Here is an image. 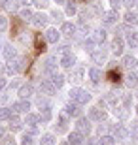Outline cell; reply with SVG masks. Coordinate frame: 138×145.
I'll return each instance as SVG.
<instances>
[{"mask_svg":"<svg viewBox=\"0 0 138 145\" xmlns=\"http://www.w3.org/2000/svg\"><path fill=\"white\" fill-rule=\"evenodd\" d=\"M68 96H70L72 102L80 104V106H85V104L91 102V98H93V96H91V92L85 91V89H81V87H74V89H70Z\"/></svg>","mask_w":138,"mask_h":145,"instance_id":"6da1fadb","label":"cell"},{"mask_svg":"<svg viewBox=\"0 0 138 145\" xmlns=\"http://www.w3.org/2000/svg\"><path fill=\"white\" fill-rule=\"evenodd\" d=\"M30 102H28L27 98H21V100H17V102L11 104V111L13 113H28L30 111Z\"/></svg>","mask_w":138,"mask_h":145,"instance_id":"7a4b0ae2","label":"cell"},{"mask_svg":"<svg viewBox=\"0 0 138 145\" xmlns=\"http://www.w3.org/2000/svg\"><path fill=\"white\" fill-rule=\"evenodd\" d=\"M59 64L63 66L64 70H72V68H76V57L72 53H63V57L59 59Z\"/></svg>","mask_w":138,"mask_h":145,"instance_id":"3957f363","label":"cell"},{"mask_svg":"<svg viewBox=\"0 0 138 145\" xmlns=\"http://www.w3.org/2000/svg\"><path fill=\"white\" fill-rule=\"evenodd\" d=\"M76 130H80L81 134H89L91 130H93V126H91V119L89 117H78V121H76Z\"/></svg>","mask_w":138,"mask_h":145,"instance_id":"277c9868","label":"cell"},{"mask_svg":"<svg viewBox=\"0 0 138 145\" xmlns=\"http://www.w3.org/2000/svg\"><path fill=\"white\" fill-rule=\"evenodd\" d=\"M57 66H59V60H57V57H53V55H51V57H46V60H44V72H46V74H53V72H57Z\"/></svg>","mask_w":138,"mask_h":145,"instance_id":"5b68a950","label":"cell"},{"mask_svg":"<svg viewBox=\"0 0 138 145\" xmlns=\"http://www.w3.org/2000/svg\"><path fill=\"white\" fill-rule=\"evenodd\" d=\"M64 113H66L68 117H81V106L70 100V102L64 106Z\"/></svg>","mask_w":138,"mask_h":145,"instance_id":"8992f818","label":"cell"},{"mask_svg":"<svg viewBox=\"0 0 138 145\" xmlns=\"http://www.w3.org/2000/svg\"><path fill=\"white\" fill-rule=\"evenodd\" d=\"M2 55H4V60L13 62V60L17 59V49L13 47L11 43H8V45H4V47H2Z\"/></svg>","mask_w":138,"mask_h":145,"instance_id":"52a82bcc","label":"cell"},{"mask_svg":"<svg viewBox=\"0 0 138 145\" xmlns=\"http://www.w3.org/2000/svg\"><path fill=\"white\" fill-rule=\"evenodd\" d=\"M68 141L70 145H85V134H81L80 130H74V132H70L68 134Z\"/></svg>","mask_w":138,"mask_h":145,"instance_id":"ba28073f","label":"cell"},{"mask_svg":"<svg viewBox=\"0 0 138 145\" xmlns=\"http://www.w3.org/2000/svg\"><path fill=\"white\" fill-rule=\"evenodd\" d=\"M123 47H125V40H123V38H114V40H112V53L114 55H117V57H119V55H123Z\"/></svg>","mask_w":138,"mask_h":145,"instance_id":"9c48e42d","label":"cell"},{"mask_svg":"<svg viewBox=\"0 0 138 145\" xmlns=\"http://www.w3.org/2000/svg\"><path fill=\"white\" fill-rule=\"evenodd\" d=\"M59 30H61V34H64V36H74L76 34V30H78V28H76V25L74 23H70V21H64V23H61V28H59Z\"/></svg>","mask_w":138,"mask_h":145,"instance_id":"30bf717a","label":"cell"},{"mask_svg":"<svg viewBox=\"0 0 138 145\" xmlns=\"http://www.w3.org/2000/svg\"><path fill=\"white\" fill-rule=\"evenodd\" d=\"M40 91H42L44 94H48V96H53L55 91H57V87H55L49 79H44L42 83H40Z\"/></svg>","mask_w":138,"mask_h":145,"instance_id":"8fae6325","label":"cell"},{"mask_svg":"<svg viewBox=\"0 0 138 145\" xmlns=\"http://www.w3.org/2000/svg\"><path fill=\"white\" fill-rule=\"evenodd\" d=\"M102 23L104 25H116L117 19H119V13H117V10H112V11H106V13H102Z\"/></svg>","mask_w":138,"mask_h":145,"instance_id":"7c38bea8","label":"cell"},{"mask_svg":"<svg viewBox=\"0 0 138 145\" xmlns=\"http://www.w3.org/2000/svg\"><path fill=\"white\" fill-rule=\"evenodd\" d=\"M48 21H49V17L46 15V13H34V17H32V25H34L36 28L46 27V25H48Z\"/></svg>","mask_w":138,"mask_h":145,"instance_id":"4fadbf2b","label":"cell"},{"mask_svg":"<svg viewBox=\"0 0 138 145\" xmlns=\"http://www.w3.org/2000/svg\"><path fill=\"white\" fill-rule=\"evenodd\" d=\"M46 40H48L49 43H57L59 40H61V30L59 28H48L46 30Z\"/></svg>","mask_w":138,"mask_h":145,"instance_id":"5bb4252c","label":"cell"},{"mask_svg":"<svg viewBox=\"0 0 138 145\" xmlns=\"http://www.w3.org/2000/svg\"><path fill=\"white\" fill-rule=\"evenodd\" d=\"M106 117V113L100 109V106H93L89 109V119L91 121H102V119Z\"/></svg>","mask_w":138,"mask_h":145,"instance_id":"9a60e30c","label":"cell"},{"mask_svg":"<svg viewBox=\"0 0 138 145\" xmlns=\"http://www.w3.org/2000/svg\"><path fill=\"white\" fill-rule=\"evenodd\" d=\"M57 123H59V128H57V132H64V130L68 128L70 117L66 115V113H59V115H57Z\"/></svg>","mask_w":138,"mask_h":145,"instance_id":"2e32d148","label":"cell"},{"mask_svg":"<svg viewBox=\"0 0 138 145\" xmlns=\"http://www.w3.org/2000/svg\"><path fill=\"white\" fill-rule=\"evenodd\" d=\"M91 60H93L95 64H102V62H106V51H102V49H95V51L91 53Z\"/></svg>","mask_w":138,"mask_h":145,"instance_id":"e0dca14e","label":"cell"},{"mask_svg":"<svg viewBox=\"0 0 138 145\" xmlns=\"http://www.w3.org/2000/svg\"><path fill=\"white\" fill-rule=\"evenodd\" d=\"M114 138H119V140H127L129 138V130L125 128V124H116L114 126Z\"/></svg>","mask_w":138,"mask_h":145,"instance_id":"ac0fdd59","label":"cell"},{"mask_svg":"<svg viewBox=\"0 0 138 145\" xmlns=\"http://www.w3.org/2000/svg\"><path fill=\"white\" fill-rule=\"evenodd\" d=\"M32 92H34V85H32V83H27V85H23L21 89H19V92H17V94H19V98H30L32 96Z\"/></svg>","mask_w":138,"mask_h":145,"instance_id":"d6986e66","label":"cell"},{"mask_svg":"<svg viewBox=\"0 0 138 145\" xmlns=\"http://www.w3.org/2000/svg\"><path fill=\"white\" fill-rule=\"evenodd\" d=\"M49 81H51V83H53V85L57 87V89H61V87L64 85V81H66V77H64L63 74H57V72H53V74L49 75Z\"/></svg>","mask_w":138,"mask_h":145,"instance_id":"ffe728a7","label":"cell"},{"mask_svg":"<svg viewBox=\"0 0 138 145\" xmlns=\"http://www.w3.org/2000/svg\"><path fill=\"white\" fill-rule=\"evenodd\" d=\"M125 43H127L129 47L138 49V32H127V36H125Z\"/></svg>","mask_w":138,"mask_h":145,"instance_id":"44dd1931","label":"cell"},{"mask_svg":"<svg viewBox=\"0 0 138 145\" xmlns=\"http://www.w3.org/2000/svg\"><path fill=\"white\" fill-rule=\"evenodd\" d=\"M93 40H95V43L96 45H100V43H104L106 42V30H104V28H96L95 32H93Z\"/></svg>","mask_w":138,"mask_h":145,"instance_id":"7402d4cb","label":"cell"},{"mask_svg":"<svg viewBox=\"0 0 138 145\" xmlns=\"http://www.w3.org/2000/svg\"><path fill=\"white\" fill-rule=\"evenodd\" d=\"M123 21H125V25H138V13L133 10H129L125 15H123Z\"/></svg>","mask_w":138,"mask_h":145,"instance_id":"603a6c76","label":"cell"},{"mask_svg":"<svg viewBox=\"0 0 138 145\" xmlns=\"http://www.w3.org/2000/svg\"><path fill=\"white\" fill-rule=\"evenodd\" d=\"M40 145H57V140H55L53 134H42L40 136Z\"/></svg>","mask_w":138,"mask_h":145,"instance_id":"cb8c5ba5","label":"cell"},{"mask_svg":"<svg viewBox=\"0 0 138 145\" xmlns=\"http://www.w3.org/2000/svg\"><path fill=\"white\" fill-rule=\"evenodd\" d=\"M25 123H27L30 128H32V126H36V124L40 123V115H36V113H30V111H28V113H27V117H25Z\"/></svg>","mask_w":138,"mask_h":145,"instance_id":"d4e9b609","label":"cell"},{"mask_svg":"<svg viewBox=\"0 0 138 145\" xmlns=\"http://www.w3.org/2000/svg\"><path fill=\"white\" fill-rule=\"evenodd\" d=\"M89 79L93 81V83H98V81L102 79V70L100 68H91L89 70Z\"/></svg>","mask_w":138,"mask_h":145,"instance_id":"484cf974","label":"cell"},{"mask_svg":"<svg viewBox=\"0 0 138 145\" xmlns=\"http://www.w3.org/2000/svg\"><path fill=\"white\" fill-rule=\"evenodd\" d=\"M123 66H125V68H134V66H138L136 57H133V55H125V57H123Z\"/></svg>","mask_w":138,"mask_h":145,"instance_id":"4316f807","label":"cell"},{"mask_svg":"<svg viewBox=\"0 0 138 145\" xmlns=\"http://www.w3.org/2000/svg\"><path fill=\"white\" fill-rule=\"evenodd\" d=\"M21 145H36V136L32 134V132H27V134H23V138H21Z\"/></svg>","mask_w":138,"mask_h":145,"instance_id":"83f0119b","label":"cell"},{"mask_svg":"<svg viewBox=\"0 0 138 145\" xmlns=\"http://www.w3.org/2000/svg\"><path fill=\"white\" fill-rule=\"evenodd\" d=\"M129 115H131V109L127 108H116V117L119 119V121H125V119H129Z\"/></svg>","mask_w":138,"mask_h":145,"instance_id":"f1b7e54d","label":"cell"},{"mask_svg":"<svg viewBox=\"0 0 138 145\" xmlns=\"http://www.w3.org/2000/svg\"><path fill=\"white\" fill-rule=\"evenodd\" d=\"M40 121H42V123L51 121V106H44V109L40 111Z\"/></svg>","mask_w":138,"mask_h":145,"instance_id":"f546056e","label":"cell"},{"mask_svg":"<svg viewBox=\"0 0 138 145\" xmlns=\"http://www.w3.org/2000/svg\"><path fill=\"white\" fill-rule=\"evenodd\" d=\"M98 145H116V138H114V134H104L98 140Z\"/></svg>","mask_w":138,"mask_h":145,"instance_id":"4dcf8cb0","label":"cell"},{"mask_svg":"<svg viewBox=\"0 0 138 145\" xmlns=\"http://www.w3.org/2000/svg\"><path fill=\"white\" fill-rule=\"evenodd\" d=\"M11 115H13L11 108H0V121H10Z\"/></svg>","mask_w":138,"mask_h":145,"instance_id":"1f68e13d","label":"cell"},{"mask_svg":"<svg viewBox=\"0 0 138 145\" xmlns=\"http://www.w3.org/2000/svg\"><path fill=\"white\" fill-rule=\"evenodd\" d=\"M83 68H72V81H81L83 79Z\"/></svg>","mask_w":138,"mask_h":145,"instance_id":"d6a6232c","label":"cell"},{"mask_svg":"<svg viewBox=\"0 0 138 145\" xmlns=\"http://www.w3.org/2000/svg\"><path fill=\"white\" fill-rule=\"evenodd\" d=\"M10 124H11V128H13V130H19V128H21V119L17 117V115H11V117H10Z\"/></svg>","mask_w":138,"mask_h":145,"instance_id":"836d02e7","label":"cell"},{"mask_svg":"<svg viewBox=\"0 0 138 145\" xmlns=\"http://www.w3.org/2000/svg\"><path fill=\"white\" fill-rule=\"evenodd\" d=\"M104 102L110 104V106H117V96L114 94V92H108L106 96H104Z\"/></svg>","mask_w":138,"mask_h":145,"instance_id":"e575fe53","label":"cell"},{"mask_svg":"<svg viewBox=\"0 0 138 145\" xmlns=\"http://www.w3.org/2000/svg\"><path fill=\"white\" fill-rule=\"evenodd\" d=\"M96 43H95V40H93V38H89V40H85V43H83V47H85V51H87V53H93V51H95V47Z\"/></svg>","mask_w":138,"mask_h":145,"instance_id":"d590c367","label":"cell"},{"mask_svg":"<svg viewBox=\"0 0 138 145\" xmlns=\"http://www.w3.org/2000/svg\"><path fill=\"white\" fill-rule=\"evenodd\" d=\"M127 85L129 87H136L138 85V75L136 74H129L127 75Z\"/></svg>","mask_w":138,"mask_h":145,"instance_id":"8d00e7d4","label":"cell"},{"mask_svg":"<svg viewBox=\"0 0 138 145\" xmlns=\"http://www.w3.org/2000/svg\"><path fill=\"white\" fill-rule=\"evenodd\" d=\"M10 27V23H8V17L6 15H0V32H6Z\"/></svg>","mask_w":138,"mask_h":145,"instance_id":"74e56055","label":"cell"},{"mask_svg":"<svg viewBox=\"0 0 138 145\" xmlns=\"http://www.w3.org/2000/svg\"><path fill=\"white\" fill-rule=\"evenodd\" d=\"M121 104H123V108L131 109V104H133V94H125V96H123V100H121Z\"/></svg>","mask_w":138,"mask_h":145,"instance_id":"f35d334b","label":"cell"},{"mask_svg":"<svg viewBox=\"0 0 138 145\" xmlns=\"http://www.w3.org/2000/svg\"><path fill=\"white\" fill-rule=\"evenodd\" d=\"M66 13H68V15H76V13H78V6H76L74 2H68V4H66Z\"/></svg>","mask_w":138,"mask_h":145,"instance_id":"ab89813d","label":"cell"},{"mask_svg":"<svg viewBox=\"0 0 138 145\" xmlns=\"http://www.w3.org/2000/svg\"><path fill=\"white\" fill-rule=\"evenodd\" d=\"M32 17H34V13H32L30 10H21V19H25V21H32Z\"/></svg>","mask_w":138,"mask_h":145,"instance_id":"60d3db41","label":"cell"},{"mask_svg":"<svg viewBox=\"0 0 138 145\" xmlns=\"http://www.w3.org/2000/svg\"><path fill=\"white\" fill-rule=\"evenodd\" d=\"M4 8L6 10H17V4L13 0H4Z\"/></svg>","mask_w":138,"mask_h":145,"instance_id":"b9f144b4","label":"cell"},{"mask_svg":"<svg viewBox=\"0 0 138 145\" xmlns=\"http://www.w3.org/2000/svg\"><path fill=\"white\" fill-rule=\"evenodd\" d=\"M123 6H127V8H138V0H123Z\"/></svg>","mask_w":138,"mask_h":145,"instance_id":"7bdbcfd3","label":"cell"},{"mask_svg":"<svg viewBox=\"0 0 138 145\" xmlns=\"http://www.w3.org/2000/svg\"><path fill=\"white\" fill-rule=\"evenodd\" d=\"M51 17H53L55 21H59V23L63 21V13H61L59 10H53V11H51Z\"/></svg>","mask_w":138,"mask_h":145,"instance_id":"ee69618b","label":"cell"},{"mask_svg":"<svg viewBox=\"0 0 138 145\" xmlns=\"http://www.w3.org/2000/svg\"><path fill=\"white\" fill-rule=\"evenodd\" d=\"M112 2V10H119L123 6V0H110Z\"/></svg>","mask_w":138,"mask_h":145,"instance_id":"f6af8a7d","label":"cell"},{"mask_svg":"<svg viewBox=\"0 0 138 145\" xmlns=\"http://www.w3.org/2000/svg\"><path fill=\"white\" fill-rule=\"evenodd\" d=\"M4 145H15V141H13V138H6L4 136Z\"/></svg>","mask_w":138,"mask_h":145,"instance_id":"bcb514c9","label":"cell"},{"mask_svg":"<svg viewBox=\"0 0 138 145\" xmlns=\"http://www.w3.org/2000/svg\"><path fill=\"white\" fill-rule=\"evenodd\" d=\"M36 4L40 6V8H46V6H48V0H36Z\"/></svg>","mask_w":138,"mask_h":145,"instance_id":"7dc6e473","label":"cell"},{"mask_svg":"<svg viewBox=\"0 0 138 145\" xmlns=\"http://www.w3.org/2000/svg\"><path fill=\"white\" fill-rule=\"evenodd\" d=\"M85 145H98V140H93V138H91V140L85 141Z\"/></svg>","mask_w":138,"mask_h":145,"instance_id":"c3c4849f","label":"cell"},{"mask_svg":"<svg viewBox=\"0 0 138 145\" xmlns=\"http://www.w3.org/2000/svg\"><path fill=\"white\" fill-rule=\"evenodd\" d=\"M4 87H6V79H4V77H0V91H2Z\"/></svg>","mask_w":138,"mask_h":145,"instance_id":"681fc988","label":"cell"},{"mask_svg":"<svg viewBox=\"0 0 138 145\" xmlns=\"http://www.w3.org/2000/svg\"><path fill=\"white\" fill-rule=\"evenodd\" d=\"M21 4H23V6H30L32 0H21Z\"/></svg>","mask_w":138,"mask_h":145,"instance_id":"f907efd6","label":"cell"},{"mask_svg":"<svg viewBox=\"0 0 138 145\" xmlns=\"http://www.w3.org/2000/svg\"><path fill=\"white\" fill-rule=\"evenodd\" d=\"M0 140H4V130L0 128Z\"/></svg>","mask_w":138,"mask_h":145,"instance_id":"816d5d0a","label":"cell"},{"mask_svg":"<svg viewBox=\"0 0 138 145\" xmlns=\"http://www.w3.org/2000/svg\"><path fill=\"white\" fill-rule=\"evenodd\" d=\"M55 4H64V0H53Z\"/></svg>","mask_w":138,"mask_h":145,"instance_id":"f5cc1de1","label":"cell"},{"mask_svg":"<svg viewBox=\"0 0 138 145\" xmlns=\"http://www.w3.org/2000/svg\"><path fill=\"white\" fill-rule=\"evenodd\" d=\"M61 145H70V141H61Z\"/></svg>","mask_w":138,"mask_h":145,"instance_id":"db71d44e","label":"cell"},{"mask_svg":"<svg viewBox=\"0 0 138 145\" xmlns=\"http://www.w3.org/2000/svg\"><path fill=\"white\" fill-rule=\"evenodd\" d=\"M2 70H4V66H2V62H0V72H2Z\"/></svg>","mask_w":138,"mask_h":145,"instance_id":"11a10c76","label":"cell"},{"mask_svg":"<svg viewBox=\"0 0 138 145\" xmlns=\"http://www.w3.org/2000/svg\"><path fill=\"white\" fill-rule=\"evenodd\" d=\"M0 53H2V43H0Z\"/></svg>","mask_w":138,"mask_h":145,"instance_id":"9f6ffc18","label":"cell"},{"mask_svg":"<svg viewBox=\"0 0 138 145\" xmlns=\"http://www.w3.org/2000/svg\"><path fill=\"white\" fill-rule=\"evenodd\" d=\"M136 98H138V92H136Z\"/></svg>","mask_w":138,"mask_h":145,"instance_id":"6f0895ef","label":"cell"}]
</instances>
